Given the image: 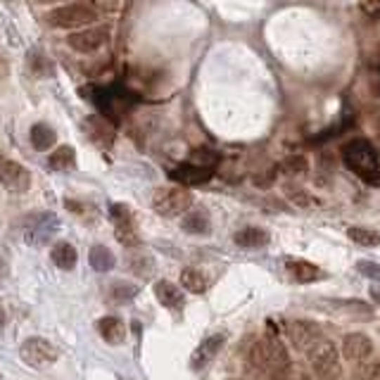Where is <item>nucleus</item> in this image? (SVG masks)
I'll return each mask as SVG.
<instances>
[{
	"instance_id": "obj_1",
	"label": "nucleus",
	"mask_w": 380,
	"mask_h": 380,
	"mask_svg": "<svg viewBox=\"0 0 380 380\" xmlns=\"http://www.w3.org/2000/svg\"><path fill=\"white\" fill-rule=\"evenodd\" d=\"M250 361L254 369H259L261 373L271 376L273 380H283V376L288 373L290 366V354L285 350V345L280 342L273 328V321H269V333L261 335L252 342L250 347Z\"/></svg>"
},
{
	"instance_id": "obj_2",
	"label": "nucleus",
	"mask_w": 380,
	"mask_h": 380,
	"mask_svg": "<svg viewBox=\"0 0 380 380\" xmlns=\"http://www.w3.org/2000/svg\"><path fill=\"white\" fill-rule=\"evenodd\" d=\"M342 159H345L347 169L357 173L364 183H369V185H378L380 183L378 152H376V148H373L369 140L357 138V140L347 143V145L342 148Z\"/></svg>"
},
{
	"instance_id": "obj_3",
	"label": "nucleus",
	"mask_w": 380,
	"mask_h": 380,
	"mask_svg": "<svg viewBox=\"0 0 380 380\" xmlns=\"http://www.w3.org/2000/svg\"><path fill=\"white\" fill-rule=\"evenodd\" d=\"M311 371L319 380H340L342 376V354L333 340L321 338L314 347L307 352Z\"/></svg>"
},
{
	"instance_id": "obj_4",
	"label": "nucleus",
	"mask_w": 380,
	"mask_h": 380,
	"mask_svg": "<svg viewBox=\"0 0 380 380\" xmlns=\"http://www.w3.org/2000/svg\"><path fill=\"white\" fill-rule=\"evenodd\" d=\"M48 22L58 29H84L98 22V8L93 3L79 0V3L55 8L51 15H48Z\"/></svg>"
},
{
	"instance_id": "obj_5",
	"label": "nucleus",
	"mask_w": 380,
	"mask_h": 380,
	"mask_svg": "<svg viewBox=\"0 0 380 380\" xmlns=\"http://www.w3.org/2000/svg\"><path fill=\"white\" fill-rule=\"evenodd\" d=\"M190 204H192V195L185 188H178V185L157 188L152 195V209L157 211L159 216H166V219L183 216L185 211L190 209Z\"/></svg>"
},
{
	"instance_id": "obj_6",
	"label": "nucleus",
	"mask_w": 380,
	"mask_h": 380,
	"mask_svg": "<svg viewBox=\"0 0 380 380\" xmlns=\"http://www.w3.org/2000/svg\"><path fill=\"white\" fill-rule=\"evenodd\" d=\"M20 354L31 369H51L55 361L60 359V350L46 338L24 340L22 347H20Z\"/></svg>"
},
{
	"instance_id": "obj_7",
	"label": "nucleus",
	"mask_w": 380,
	"mask_h": 380,
	"mask_svg": "<svg viewBox=\"0 0 380 380\" xmlns=\"http://www.w3.org/2000/svg\"><path fill=\"white\" fill-rule=\"evenodd\" d=\"M67 43L81 55L98 53L103 46L110 43V27H84V31H74L67 36Z\"/></svg>"
},
{
	"instance_id": "obj_8",
	"label": "nucleus",
	"mask_w": 380,
	"mask_h": 380,
	"mask_svg": "<svg viewBox=\"0 0 380 380\" xmlns=\"http://www.w3.org/2000/svg\"><path fill=\"white\" fill-rule=\"evenodd\" d=\"M110 216L114 221V235L122 245L126 247H138L140 245V235H138V228H136V221H133V214L126 204H112L110 207Z\"/></svg>"
},
{
	"instance_id": "obj_9",
	"label": "nucleus",
	"mask_w": 380,
	"mask_h": 380,
	"mask_svg": "<svg viewBox=\"0 0 380 380\" xmlns=\"http://www.w3.org/2000/svg\"><path fill=\"white\" fill-rule=\"evenodd\" d=\"M285 333H288V340L292 342V347L300 352H309L311 347L323 338L321 328L316 326L314 321H302V319L285 323Z\"/></svg>"
},
{
	"instance_id": "obj_10",
	"label": "nucleus",
	"mask_w": 380,
	"mask_h": 380,
	"mask_svg": "<svg viewBox=\"0 0 380 380\" xmlns=\"http://www.w3.org/2000/svg\"><path fill=\"white\" fill-rule=\"evenodd\" d=\"M0 183L12 192H27L31 188V173L17 159L0 157Z\"/></svg>"
},
{
	"instance_id": "obj_11",
	"label": "nucleus",
	"mask_w": 380,
	"mask_h": 380,
	"mask_svg": "<svg viewBox=\"0 0 380 380\" xmlns=\"http://www.w3.org/2000/svg\"><path fill=\"white\" fill-rule=\"evenodd\" d=\"M84 131H86V136H89V140L93 143V145L103 148V150H105V148H110L112 143H114V138H117L114 126H112L105 117H98V114L86 117Z\"/></svg>"
},
{
	"instance_id": "obj_12",
	"label": "nucleus",
	"mask_w": 380,
	"mask_h": 380,
	"mask_svg": "<svg viewBox=\"0 0 380 380\" xmlns=\"http://www.w3.org/2000/svg\"><path fill=\"white\" fill-rule=\"evenodd\" d=\"M373 354V342L364 333H350L342 338V357L352 364H361Z\"/></svg>"
},
{
	"instance_id": "obj_13",
	"label": "nucleus",
	"mask_w": 380,
	"mask_h": 380,
	"mask_svg": "<svg viewBox=\"0 0 380 380\" xmlns=\"http://www.w3.org/2000/svg\"><path fill=\"white\" fill-rule=\"evenodd\" d=\"M169 176L176 181V183H183V185H202L211 181L214 176V169H207V166H197L188 162V164H178L176 169L169 171Z\"/></svg>"
},
{
	"instance_id": "obj_14",
	"label": "nucleus",
	"mask_w": 380,
	"mask_h": 380,
	"mask_svg": "<svg viewBox=\"0 0 380 380\" xmlns=\"http://www.w3.org/2000/svg\"><path fill=\"white\" fill-rule=\"evenodd\" d=\"M155 297H157V302L162 307L171 309V311H181L183 309V290L178 288V285H173L171 280H157L155 283Z\"/></svg>"
},
{
	"instance_id": "obj_15",
	"label": "nucleus",
	"mask_w": 380,
	"mask_h": 380,
	"mask_svg": "<svg viewBox=\"0 0 380 380\" xmlns=\"http://www.w3.org/2000/svg\"><path fill=\"white\" fill-rule=\"evenodd\" d=\"M285 269H288V273L297 283H316V280L326 278V273H323L319 266L304 259H285Z\"/></svg>"
},
{
	"instance_id": "obj_16",
	"label": "nucleus",
	"mask_w": 380,
	"mask_h": 380,
	"mask_svg": "<svg viewBox=\"0 0 380 380\" xmlns=\"http://www.w3.org/2000/svg\"><path fill=\"white\" fill-rule=\"evenodd\" d=\"M223 335H211V338H207L202 342L200 347H197L195 352H192V357H190V366H192V371H202L204 366L209 364L211 359L219 354V350L223 347Z\"/></svg>"
},
{
	"instance_id": "obj_17",
	"label": "nucleus",
	"mask_w": 380,
	"mask_h": 380,
	"mask_svg": "<svg viewBox=\"0 0 380 380\" xmlns=\"http://www.w3.org/2000/svg\"><path fill=\"white\" fill-rule=\"evenodd\" d=\"M98 333L100 338L112 347H119L126 340V323L117 316H105V319L98 321Z\"/></svg>"
},
{
	"instance_id": "obj_18",
	"label": "nucleus",
	"mask_w": 380,
	"mask_h": 380,
	"mask_svg": "<svg viewBox=\"0 0 380 380\" xmlns=\"http://www.w3.org/2000/svg\"><path fill=\"white\" fill-rule=\"evenodd\" d=\"M235 245L242 247V250H259V247H266L269 245V233H266L264 228H257V226H247L238 230V233L233 235Z\"/></svg>"
},
{
	"instance_id": "obj_19",
	"label": "nucleus",
	"mask_w": 380,
	"mask_h": 380,
	"mask_svg": "<svg viewBox=\"0 0 380 380\" xmlns=\"http://www.w3.org/2000/svg\"><path fill=\"white\" fill-rule=\"evenodd\" d=\"M181 228L190 235H207L211 228L209 214L204 209H188L183 214V221H181Z\"/></svg>"
},
{
	"instance_id": "obj_20",
	"label": "nucleus",
	"mask_w": 380,
	"mask_h": 380,
	"mask_svg": "<svg viewBox=\"0 0 380 380\" xmlns=\"http://www.w3.org/2000/svg\"><path fill=\"white\" fill-rule=\"evenodd\" d=\"M51 259H53V264L58 266V269H62V271H72L74 266H77V261H79L77 247L70 245V242H65V240L55 242L53 250H51Z\"/></svg>"
},
{
	"instance_id": "obj_21",
	"label": "nucleus",
	"mask_w": 380,
	"mask_h": 380,
	"mask_svg": "<svg viewBox=\"0 0 380 380\" xmlns=\"http://www.w3.org/2000/svg\"><path fill=\"white\" fill-rule=\"evenodd\" d=\"M48 166L55 171H70L77 166V150H74L72 145H60L55 148L51 152V157H48Z\"/></svg>"
},
{
	"instance_id": "obj_22",
	"label": "nucleus",
	"mask_w": 380,
	"mask_h": 380,
	"mask_svg": "<svg viewBox=\"0 0 380 380\" xmlns=\"http://www.w3.org/2000/svg\"><path fill=\"white\" fill-rule=\"evenodd\" d=\"M29 140L36 150H51V145H55V140H58V133L48 124H34L29 131Z\"/></svg>"
},
{
	"instance_id": "obj_23",
	"label": "nucleus",
	"mask_w": 380,
	"mask_h": 380,
	"mask_svg": "<svg viewBox=\"0 0 380 380\" xmlns=\"http://www.w3.org/2000/svg\"><path fill=\"white\" fill-rule=\"evenodd\" d=\"M181 285H183L188 292H195V295H202L204 290H207V276L200 271V269H188L181 271Z\"/></svg>"
},
{
	"instance_id": "obj_24",
	"label": "nucleus",
	"mask_w": 380,
	"mask_h": 380,
	"mask_svg": "<svg viewBox=\"0 0 380 380\" xmlns=\"http://www.w3.org/2000/svg\"><path fill=\"white\" fill-rule=\"evenodd\" d=\"M89 259H91L93 269L100 271V273L112 271V269H114V264H117L114 254H112V250H107L105 245H96V247H93L91 254H89Z\"/></svg>"
},
{
	"instance_id": "obj_25",
	"label": "nucleus",
	"mask_w": 380,
	"mask_h": 380,
	"mask_svg": "<svg viewBox=\"0 0 380 380\" xmlns=\"http://www.w3.org/2000/svg\"><path fill=\"white\" fill-rule=\"evenodd\" d=\"M347 235H350L352 242H357V245H361V247H376V245H380V233H376V230H371V228L352 226L350 230H347Z\"/></svg>"
},
{
	"instance_id": "obj_26",
	"label": "nucleus",
	"mask_w": 380,
	"mask_h": 380,
	"mask_svg": "<svg viewBox=\"0 0 380 380\" xmlns=\"http://www.w3.org/2000/svg\"><path fill=\"white\" fill-rule=\"evenodd\" d=\"M309 169V162L307 157H302V155H292L285 162H280L278 171L285 173V176H302V173H307Z\"/></svg>"
},
{
	"instance_id": "obj_27",
	"label": "nucleus",
	"mask_w": 380,
	"mask_h": 380,
	"mask_svg": "<svg viewBox=\"0 0 380 380\" xmlns=\"http://www.w3.org/2000/svg\"><path fill=\"white\" fill-rule=\"evenodd\" d=\"M352 380H380V359H366L361 361L357 366V371H354Z\"/></svg>"
},
{
	"instance_id": "obj_28",
	"label": "nucleus",
	"mask_w": 380,
	"mask_h": 380,
	"mask_svg": "<svg viewBox=\"0 0 380 380\" xmlns=\"http://www.w3.org/2000/svg\"><path fill=\"white\" fill-rule=\"evenodd\" d=\"M219 152L211 150V148H197V150H192L190 155V162L197 166H207V169H214L216 164H219Z\"/></svg>"
},
{
	"instance_id": "obj_29",
	"label": "nucleus",
	"mask_w": 380,
	"mask_h": 380,
	"mask_svg": "<svg viewBox=\"0 0 380 380\" xmlns=\"http://www.w3.org/2000/svg\"><path fill=\"white\" fill-rule=\"evenodd\" d=\"M136 295H138V288H136V285H131V283H122V280L112 283V288H110V297L117 304H124V302L133 300Z\"/></svg>"
},
{
	"instance_id": "obj_30",
	"label": "nucleus",
	"mask_w": 380,
	"mask_h": 380,
	"mask_svg": "<svg viewBox=\"0 0 380 380\" xmlns=\"http://www.w3.org/2000/svg\"><path fill=\"white\" fill-rule=\"evenodd\" d=\"M129 264H131V271H133L136 276H140V278H148L155 271V261H152V257H148V254L131 257Z\"/></svg>"
},
{
	"instance_id": "obj_31",
	"label": "nucleus",
	"mask_w": 380,
	"mask_h": 380,
	"mask_svg": "<svg viewBox=\"0 0 380 380\" xmlns=\"http://www.w3.org/2000/svg\"><path fill=\"white\" fill-rule=\"evenodd\" d=\"M357 271L371 280H380V264L376 261H357Z\"/></svg>"
},
{
	"instance_id": "obj_32",
	"label": "nucleus",
	"mask_w": 380,
	"mask_h": 380,
	"mask_svg": "<svg viewBox=\"0 0 380 380\" xmlns=\"http://www.w3.org/2000/svg\"><path fill=\"white\" fill-rule=\"evenodd\" d=\"M29 65H31V70H34L36 74H48V70H53V65L48 62L46 58H43L41 53H34L29 58Z\"/></svg>"
},
{
	"instance_id": "obj_33",
	"label": "nucleus",
	"mask_w": 380,
	"mask_h": 380,
	"mask_svg": "<svg viewBox=\"0 0 380 380\" xmlns=\"http://www.w3.org/2000/svg\"><path fill=\"white\" fill-rule=\"evenodd\" d=\"M290 200L297 204V207H314L316 200L309 197L307 192H300V190H290Z\"/></svg>"
},
{
	"instance_id": "obj_34",
	"label": "nucleus",
	"mask_w": 380,
	"mask_h": 380,
	"mask_svg": "<svg viewBox=\"0 0 380 380\" xmlns=\"http://www.w3.org/2000/svg\"><path fill=\"white\" fill-rule=\"evenodd\" d=\"M283 380H311V376H309V373H304V371H288V373H285V376H283Z\"/></svg>"
},
{
	"instance_id": "obj_35",
	"label": "nucleus",
	"mask_w": 380,
	"mask_h": 380,
	"mask_svg": "<svg viewBox=\"0 0 380 380\" xmlns=\"http://www.w3.org/2000/svg\"><path fill=\"white\" fill-rule=\"evenodd\" d=\"M5 271H8V261H5V257L0 254V276H3Z\"/></svg>"
},
{
	"instance_id": "obj_36",
	"label": "nucleus",
	"mask_w": 380,
	"mask_h": 380,
	"mask_svg": "<svg viewBox=\"0 0 380 380\" xmlns=\"http://www.w3.org/2000/svg\"><path fill=\"white\" fill-rule=\"evenodd\" d=\"M371 295H373V297H376V300L380 302V292H378V290H371Z\"/></svg>"
}]
</instances>
